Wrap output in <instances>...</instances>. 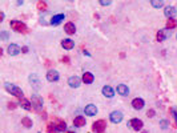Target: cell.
Segmentation results:
<instances>
[{
    "label": "cell",
    "instance_id": "cell-25",
    "mask_svg": "<svg viewBox=\"0 0 177 133\" xmlns=\"http://www.w3.org/2000/svg\"><path fill=\"white\" fill-rule=\"evenodd\" d=\"M21 125H24L25 128H31L32 127V120L28 119V117H23V119H21Z\"/></svg>",
    "mask_w": 177,
    "mask_h": 133
},
{
    "label": "cell",
    "instance_id": "cell-19",
    "mask_svg": "<svg viewBox=\"0 0 177 133\" xmlns=\"http://www.w3.org/2000/svg\"><path fill=\"white\" fill-rule=\"evenodd\" d=\"M164 13H165V16H167L168 19H173V16L176 15V8H175V7H167Z\"/></svg>",
    "mask_w": 177,
    "mask_h": 133
},
{
    "label": "cell",
    "instance_id": "cell-1",
    "mask_svg": "<svg viewBox=\"0 0 177 133\" xmlns=\"http://www.w3.org/2000/svg\"><path fill=\"white\" fill-rule=\"evenodd\" d=\"M4 88H5L7 92H9V93H12L13 96L19 97L20 100L24 99V93H23V91H21L19 87L13 85V84H9V83H5V84H4Z\"/></svg>",
    "mask_w": 177,
    "mask_h": 133
},
{
    "label": "cell",
    "instance_id": "cell-38",
    "mask_svg": "<svg viewBox=\"0 0 177 133\" xmlns=\"http://www.w3.org/2000/svg\"><path fill=\"white\" fill-rule=\"evenodd\" d=\"M65 133H73V132H65Z\"/></svg>",
    "mask_w": 177,
    "mask_h": 133
},
{
    "label": "cell",
    "instance_id": "cell-16",
    "mask_svg": "<svg viewBox=\"0 0 177 133\" xmlns=\"http://www.w3.org/2000/svg\"><path fill=\"white\" fill-rule=\"evenodd\" d=\"M63 20H64V15H63V13L55 15V16H52V19H51V24L57 25V24H60Z\"/></svg>",
    "mask_w": 177,
    "mask_h": 133
},
{
    "label": "cell",
    "instance_id": "cell-22",
    "mask_svg": "<svg viewBox=\"0 0 177 133\" xmlns=\"http://www.w3.org/2000/svg\"><path fill=\"white\" fill-rule=\"evenodd\" d=\"M19 104H20L21 108H24V109H27V110H31V109H32V104L28 101L27 99H21Z\"/></svg>",
    "mask_w": 177,
    "mask_h": 133
},
{
    "label": "cell",
    "instance_id": "cell-28",
    "mask_svg": "<svg viewBox=\"0 0 177 133\" xmlns=\"http://www.w3.org/2000/svg\"><path fill=\"white\" fill-rule=\"evenodd\" d=\"M38 8L40 11H45L47 9V3L45 2H38Z\"/></svg>",
    "mask_w": 177,
    "mask_h": 133
},
{
    "label": "cell",
    "instance_id": "cell-10",
    "mask_svg": "<svg viewBox=\"0 0 177 133\" xmlns=\"http://www.w3.org/2000/svg\"><path fill=\"white\" fill-rule=\"evenodd\" d=\"M21 51V48L19 45H16V44H11V45L8 47V53L11 55V56H16V55H19Z\"/></svg>",
    "mask_w": 177,
    "mask_h": 133
},
{
    "label": "cell",
    "instance_id": "cell-27",
    "mask_svg": "<svg viewBox=\"0 0 177 133\" xmlns=\"http://www.w3.org/2000/svg\"><path fill=\"white\" fill-rule=\"evenodd\" d=\"M150 4H152L154 8H160V7H163L164 2H163V0H152V2H150Z\"/></svg>",
    "mask_w": 177,
    "mask_h": 133
},
{
    "label": "cell",
    "instance_id": "cell-31",
    "mask_svg": "<svg viewBox=\"0 0 177 133\" xmlns=\"http://www.w3.org/2000/svg\"><path fill=\"white\" fill-rule=\"evenodd\" d=\"M110 3H112V2H110V0H107V2H105V0H101V2H100V4H101V5H109Z\"/></svg>",
    "mask_w": 177,
    "mask_h": 133
},
{
    "label": "cell",
    "instance_id": "cell-35",
    "mask_svg": "<svg viewBox=\"0 0 177 133\" xmlns=\"http://www.w3.org/2000/svg\"><path fill=\"white\" fill-rule=\"evenodd\" d=\"M21 51H23L24 53H27V52H28V48H27V47H23V48H21Z\"/></svg>",
    "mask_w": 177,
    "mask_h": 133
},
{
    "label": "cell",
    "instance_id": "cell-7",
    "mask_svg": "<svg viewBox=\"0 0 177 133\" xmlns=\"http://www.w3.org/2000/svg\"><path fill=\"white\" fill-rule=\"evenodd\" d=\"M81 80L83 79H80V77H77V76H72L68 79V84L71 88H79L80 84H81Z\"/></svg>",
    "mask_w": 177,
    "mask_h": 133
},
{
    "label": "cell",
    "instance_id": "cell-9",
    "mask_svg": "<svg viewBox=\"0 0 177 133\" xmlns=\"http://www.w3.org/2000/svg\"><path fill=\"white\" fill-rule=\"evenodd\" d=\"M47 80L51 81V83H55V81L59 80V72L57 71H53V69H51V71L47 72Z\"/></svg>",
    "mask_w": 177,
    "mask_h": 133
},
{
    "label": "cell",
    "instance_id": "cell-17",
    "mask_svg": "<svg viewBox=\"0 0 177 133\" xmlns=\"http://www.w3.org/2000/svg\"><path fill=\"white\" fill-rule=\"evenodd\" d=\"M103 95H104L105 97H113V96H115V91L112 89V87L105 85L103 88Z\"/></svg>",
    "mask_w": 177,
    "mask_h": 133
},
{
    "label": "cell",
    "instance_id": "cell-4",
    "mask_svg": "<svg viewBox=\"0 0 177 133\" xmlns=\"http://www.w3.org/2000/svg\"><path fill=\"white\" fill-rule=\"evenodd\" d=\"M143 121L141 120H139V119H132L129 123H128V127L132 128L133 131H141L143 129Z\"/></svg>",
    "mask_w": 177,
    "mask_h": 133
},
{
    "label": "cell",
    "instance_id": "cell-21",
    "mask_svg": "<svg viewBox=\"0 0 177 133\" xmlns=\"http://www.w3.org/2000/svg\"><path fill=\"white\" fill-rule=\"evenodd\" d=\"M93 79H95L93 75H92V73H89V72H85L83 75V81L85 84H92V83H93Z\"/></svg>",
    "mask_w": 177,
    "mask_h": 133
},
{
    "label": "cell",
    "instance_id": "cell-33",
    "mask_svg": "<svg viewBox=\"0 0 177 133\" xmlns=\"http://www.w3.org/2000/svg\"><path fill=\"white\" fill-rule=\"evenodd\" d=\"M146 116H148V117H153V116H154V110H153V109L148 110V113H146Z\"/></svg>",
    "mask_w": 177,
    "mask_h": 133
},
{
    "label": "cell",
    "instance_id": "cell-34",
    "mask_svg": "<svg viewBox=\"0 0 177 133\" xmlns=\"http://www.w3.org/2000/svg\"><path fill=\"white\" fill-rule=\"evenodd\" d=\"M15 106H16V105H15V102H9V105H8V108H15Z\"/></svg>",
    "mask_w": 177,
    "mask_h": 133
},
{
    "label": "cell",
    "instance_id": "cell-26",
    "mask_svg": "<svg viewBox=\"0 0 177 133\" xmlns=\"http://www.w3.org/2000/svg\"><path fill=\"white\" fill-rule=\"evenodd\" d=\"M47 131H48V133H59L57 128L55 127V124H53V123H52V124H48V127H47Z\"/></svg>",
    "mask_w": 177,
    "mask_h": 133
},
{
    "label": "cell",
    "instance_id": "cell-29",
    "mask_svg": "<svg viewBox=\"0 0 177 133\" xmlns=\"http://www.w3.org/2000/svg\"><path fill=\"white\" fill-rule=\"evenodd\" d=\"M0 39H2L3 41H5V40H8V32L2 31V33H0Z\"/></svg>",
    "mask_w": 177,
    "mask_h": 133
},
{
    "label": "cell",
    "instance_id": "cell-37",
    "mask_svg": "<svg viewBox=\"0 0 177 133\" xmlns=\"http://www.w3.org/2000/svg\"><path fill=\"white\" fill-rule=\"evenodd\" d=\"M68 60H69L68 57H64V59H63V61H64V63H68Z\"/></svg>",
    "mask_w": 177,
    "mask_h": 133
},
{
    "label": "cell",
    "instance_id": "cell-5",
    "mask_svg": "<svg viewBox=\"0 0 177 133\" xmlns=\"http://www.w3.org/2000/svg\"><path fill=\"white\" fill-rule=\"evenodd\" d=\"M105 128H107V123L104 120H99V121H96V123L93 124V131L96 133H104Z\"/></svg>",
    "mask_w": 177,
    "mask_h": 133
},
{
    "label": "cell",
    "instance_id": "cell-6",
    "mask_svg": "<svg viewBox=\"0 0 177 133\" xmlns=\"http://www.w3.org/2000/svg\"><path fill=\"white\" fill-rule=\"evenodd\" d=\"M169 36H171V31L169 29H160V31L157 32V40L158 41H164V40H167Z\"/></svg>",
    "mask_w": 177,
    "mask_h": 133
},
{
    "label": "cell",
    "instance_id": "cell-30",
    "mask_svg": "<svg viewBox=\"0 0 177 133\" xmlns=\"http://www.w3.org/2000/svg\"><path fill=\"white\" fill-rule=\"evenodd\" d=\"M160 125H161V128H163V129H167L168 128V121L167 120H161L160 121Z\"/></svg>",
    "mask_w": 177,
    "mask_h": 133
},
{
    "label": "cell",
    "instance_id": "cell-12",
    "mask_svg": "<svg viewBox=\"0 0 177 133\" xmlns=\"http://www.w3.org/2000/svg\"><path fill=\"white\" fill-rule=\"evenodd\" d=\"M29 81H31V85L35 88V89H39L40 88V80L36 75H31L29 76Z\"/></svg>",
    "mask_w": 177,
    "mask_h": 133
},
{
    "label": "cell",
    "instance_id": "cell-2",
    "mask_svg": "<svg viewBox=\"0 0 177 133\" xmlns=\"http://www.w3.org/2000/svg\"><path fill=\"white\" fill-rule=\"evenodd\" d=\"M11 28L16 32H21V33H25L27 32V25L24 23H21L19 20H12L11 21Z\"/></svg>",
    "mask_w": 177,
    "mask_h": 133
},
{
    "label": "cell",
    "instance_id": "cell-36",
    "mask_svg": "<svg viewBox=\"0 0 177 133\" xmlns=\"http://www.w3.org/2000/svg\"><path fill=\"white\" fill-rule=\"evenodd\" d=\"M4 19V12H0V20Z\"/></svg>",
    "mask_w": 177,
    "mask_h": 133
},
{
    "label": "cell",
    "instance_id": "cell-32",
    "mask_svg": "<svg viewBox=\"0 0 177 133\" xmlns=\"http://www.w3.org/2000/svg\"><path fill=\"white\" fill-rule=\"evenodd\" d=\"M171 113L173 114V117L176 119V124H177V112H176V109H171Z\"/></svg>",
    "mask_w": 177,
    "mask_h": 133
},
{
    "label": "cell",
    "instance_id": "cell-15",
    "mask_svg": "<svg viewBox=\"0 0 177 133\" xmlns=\"http://www.w3.org/2000/svg\"><path fill=\"white\" fill-rule=\"evenodd\" d=\"M85 114H88V116H95L96 113H97V108L93 105V104H89V105H87L85 106Z\"/></svg>",
    "mask_w": 177,
    "mask_h": 133
},
{
    "label": "cell",
    "instance_id": "cell-20",
    "mask_svg": "<svg viewBox=\"0 0 177 133\" xmlns=\"http://www.w3.org/2000/svg\"><path fill=\"white\" fill-rule=\"evenodd\" d=\"M64 29H65V32H67L68 35H73V33L76 32V27H75V24H73V23H67L64 25Z\"/></svg>",
    "mask_w": 177,
    "mask_h": 133
},
{
    "label": "cell",
    "instance_id": "cell-11",
    "mask_svg": "<svg viewBox=\"0 0 177 133\" xmlns=\"http://www.w3.org/2000/svg\"><path fill=\"white\" fill-rule=\"evenodd\" d=\"M117 93L121 96H128L129 95V88L124 84H120V85H117Z\"/></svg>",
    "mask_w": 177,
    "mask_h": 133
},
{
    "label": "cell",
    "instance_id": "cell-3",
    "mask_svg": "<svg viewBox=\"0 0 177 133\" xmlns=\"http://www.w3.org/2000/svg\"><path fill=\"white\" fill-rule=\"evenodd\" d=\"M32 106L36 109V110H42L43 109V100L42 97H39L38 95H34L32 96Z\"/></svg>",
    "mask_w": 177,
    "mask_h": 133
},
{
    "label": "cell",
    "instance_id": "cell-14",
    "mask_svg": "<svg viewBox=\"0 0 177 133\" xmlns=\"http://www.w3.org/2000/svg\"><path fill=\"white\" fill-rule=\"evenodd\" d=\"M132 106H133L135 109H137V110H140V109H143L144 108V100L143 99H135L133 101H132Z\"/></svg>",
    "mask_w": 177,
    "mask_h": 133
},
{
    "label": "cell",
    "instance_id": "cell-18",
    "mask_svg": "<svg viewBox=\"0 0 177 133\" xmlns=\"http://www.w3.org/2000/svg\"><path fill=\"white\" fill-rule=\"evenodd\" d=\"M53 124H55V127L57 128L59 132H64L65 129H67V124H65V121H63V120H56Z\"/></svg>",
    "mask_w": 177,
    "mask_h": 133
},
{
    "label": "cell",
    "instance_id": "cell-24",
    "mask_svg": "<svg viewBox=\"0 0 177 133\" xmlns=\"http://www.w3.org/2000/svg\"><path fill=\"white\" fill-rule=\"evenodd\" d=\"M175 27H177V21L175 20V19H168V21H167V29H173Z\"/></svg>",
    "mask_w": 177,
    "mask_h": 133
},
{
    "label": "cell",
    "instance_id": "cell-23",
    "mask_svg": "<svg viewBox=\"0 0 177 133\" xmlns=\"http://www.w3.org/2000/svg\"><path fill=\"white\" fill-rule=\"evenodd\" d=\"M73 125H76V127H84L85 125V119L81 116H77L75 120H73Z\"/></svg>",
    "mask_w": 177,
    "mask_h": 133
},
{
    "label": "cell",
    "instance_id": "cell-13",
    "mask_svg": "<svg viewBox=\"0 0 177 133\" xmlns=\"http://www.w3.org/2000/svg\"><path fill=\"white\" fill-rule=\"evenodd\" d=\"M61 47L64 48V49H72V48L75 47V43H73V40H71V39H64L61 41Z\"/></svg>",
    "mask_w": 177,
    "mask_h": 133
},
{
    "label": "cell",
    "instance_id": "cell-8",
    "mask_svg": "<svg viewBox=\"0 0 177 133\" xmlns=\"http://www.w3.org/2000/svg\"><path fill=\"white\" fill-rule=\"evenodd\" d=\"M109 117H110V121H112V123L119 124V123H121V120H123V113L119 112V110H115V112L110 113Z\"/></svg>",
    "mask_w": 177,
    "mask_h": 133
}]
</instances>
